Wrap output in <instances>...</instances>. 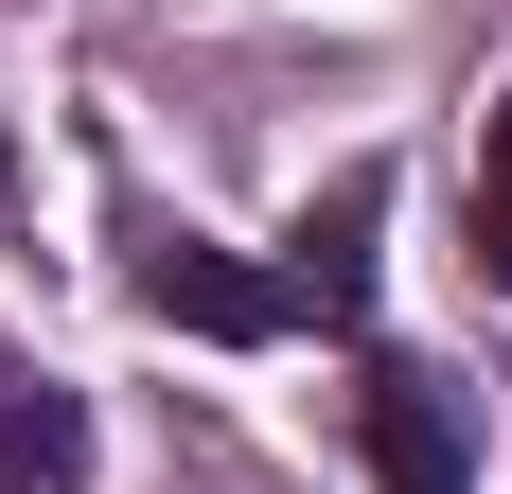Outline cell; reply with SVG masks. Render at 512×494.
<instances>
[{
    "label": "cell",
    "instance_id": "obj_5",
    "mask_svg": "<svg viewBox=\"0 0 512 494\" xmlns=\"http://www.w3.org/2000/svg\"><path fill=\"white\" fill-rule=\"evenodd\" d=\"M460 247H477V283L512 300V89H495V124H477V195H460Z\"/></svg>",
    "mask_w": 512,
    "mask_h": 494
},
{
    "label": "cell",
    "instance_id": "obj_4",
    "mask_svg": "<svg viewBox=\"0 0 512 494\" xmlns=\"http://www.w3.org/2000/svg\"><path fill=\"white\" fill-rule=\"evenodd\" d=\"M0 494H89V406L36 353H0Z\"/></svg>",
    "mask_w": 512,
    "mask_h": 494
},
{
    "label": "cell",
    "instance_id": "obj_1",
    "mask_svg": "<svg viewBox=\"0 0 512 494\" xmlns=\"http://www.w3.org/2000/svg\"><path fill=\"white\" fill-rule=\"evenodd\" d=\"M354 442H371V477H389V494H460V477H477L460 389L407 371V353H371V371H354Z\"/></svg>",
    "mask_w": 512,
    "mask_h": 494
},
{
    "label": "cell",
    "instance_id": "obj_2",
    "mask_svg": "<svg viewBox=\"0 0 512 494\" xmlns=\"http://www.w3.org/2000/svg\"><path fill=\"white\" fill-rule=\"evenodd\" d=\"M371 230H389V177H371V159L283 230V300H301V336H354V318H371Z\"/></svg>",
    "mask_w": 512,
    "mask_h": 494
},
{
    "label": "cell",
    "instance_id": "obj_3",
    "mask_svg": "<svg viewBox=\"0 0 512 494\" xmlns=\"http://www.w3.org/2000/svg\"><path fill=\"white\" fill-rule=\"evenodd\" d=\"M142 318H177V336H301V300H283V265H230V247H142Z\"/></svg>",
    "mask_w": 512,
    "mask_h": 494
}]
</instances>
